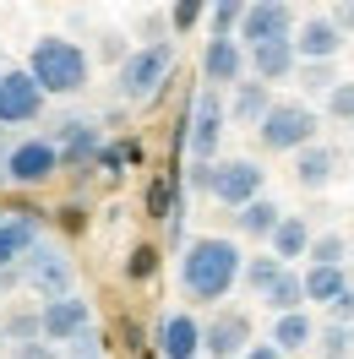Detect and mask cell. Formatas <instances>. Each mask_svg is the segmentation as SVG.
<instances>
[{
	"label": "cell",
	"instance_id": "1",
	"mask_svg": "<svg viewBox=\"0 0 354 359\" xmlns=\"http://www.w3.org/2000/svg\"><path fill=\"white\" fill-rule=\"evenodd\" d=\"M240 267H245V250L229 234H197L180 250V294L191 305H223L240 283Z\"/></svg>",
	"mask_w": 354,
	"mask_h": 359
},
{
	"label": "cell",
	"instance_id": "2",
	"mask_svg": "<svg viewBox=\"0 0 354 359\" xmlns=\"http://www.w3.org/2000/svg\"><path fill=\"white\" fill-rule=\"evenodd\" d=\"M27 76L39 82L44 98H77V93L88 88V76H93V60H88L82 44H71L60 33H44L39 44L27 49Z\"/></svg>",
	"mask_w": 354,
	"mask_h": 359
},
{
	"label": "cell",
	"instance_id": "3",
	"mask_svg": "<svg viewBox=\"0 0 354 359\" xmlns=\"http://www.w3.org/2000/svg\"><path fill=\"white\" fill-rule=\"evenodd\" d=\"M322 131V114L310 109L306 98H273V109L262 114V126H256V142H262V153H300L310 147Z\"/></svg>",
	"mask_w": 354,
	"mask_h": 359
},
{
	"label": "cell",
	"instance_id": "4",
	"mask_svg": "<svg viewBox=\"0 0 354 359\" xmlns=\"http://www.w3.org/2000/svg\"><path fill=\"white\" fill-rule=\"evenodd\" d=\"M169 71H175V44H169V39L142 44V49H131V55L120 60V93H126L131 104H148V98L169 82Z\"/></svg>",
	"mask_w": 354,
	"mask_h": 359
},
{
	"label": "cell",
	"instance_id": "5",
	"mask_svg": "<svg viewBox=\"0 0 354 359\" xmlns=\"http://www.w3.org/2000/svg\"><path fill=\"white\" fill-rule=\"evenodd\" d=\"M17 278H22V289H33L39 299H66L77 294V267H71V256L60 245H33L17 262Z\"/></svg>",
	"mask_w": 354,
	"mask_h": 359
},
{
	"label": "cell",
	"instance_id": "6",
	"mask_svg": "<svg viewBox=\"0 0 354 359\" xmlns=\"http://www.w3.org/2000/svg\"><path fill=\"white\" fill-rule=\"evenodd\" d=\"M262 185H267V169L256 158H223V163H213L207 196L218 207H229V212H240V207H251L256 196H267Z\"/></svg>",
	"mask_w": 354,
	"mask_h": 359
},
{
	"label": "cell",
	"instance_id": "7",
	"mask_svg": "<svg viewBox=\"0 0 354 359\" xmlns=\"http://www.w3.org/2000/svg\"><path fill=\"white\" fill-rule=\"evenodd\" d=\"M223 126H229L223 93H218V88H202V93H197V104H191V126H185V147H191V163H218Z\"/></svg>",
	"mask_w": 354,
	"mask_h": 359
},
{
	"label": "cell",
	"instance_id": "8",
	"mask_svg": "<svg viewBox=\"0 0 354 359\" xmlns=\"http://www.w3.org/2000/svg\"><path fill=\"white\" fill-rule=\"evenodd\" d=\"M55 175H60V153L44 136L11 142V153L0 158V180H11V185H49Z\"/></svg>",
	"mask_w": 354,
	"mask_h": 359
},
{
	"label": "cell",
	"instance_id": "9",
	"mask_svg": "<svg viewBox=\"0 0 354 359\" xmlns=\"http://www.w3.org/2000/svg\"><path fill=\"white\" fill-rule=\"evenodd\" d=\"M251 343H256V327L235 305H223V311H213L202 321V359H240Z\"/></svg>",
	"mask_w": 354,
	"mask_h": 359
},
{
	"label": "cell",
	"instance_id": "10",
	"mask_svg": "<svg viewBox=\"0 0 354 359\" xmlns=\"http://www.w3.org/2000/svg\"><path fill=\"white\" fill-rule=\"evenodd\" d=\"M44 93L39 82L27 76V66H6L0 71V131H11V126H33L39 114H44Z\"/></svg>",
	"mask_w": 354,
	"mask_h": 359
},
{
	"label": "cell",
	"instance_id": "11",
	"mask_svg": "<svg viewBox=\"0 0 354 359\" xmlns=\"http://www.w3.org/2000/svg\"><path fill=\"white\" fill-rule=\"evenodd\" d=\"M240 49H256V44H278V39H294V6L289 0H251L240 17Z\"/></svg>",
	"mask_w": 354,
	"mask_h": 359
},
{
	"label": "cell",
	"instance_id": "12",
	"mask_svg": "<svg viewBox=\"0 0 354 359\" xmlns=\"http://www.w3.org/2000/svg\"><path fill=\"white\" fill-rule=\"evenodd\" d=\"M39 327H44V343H77L82 332H93V305L82 294H66V299H44L39 305Z\"/></svg>",
	"mask_w": 354,
	"mask_h": 359
},
{
	"label": "cell",
	"instance_id": "13",
	"mask_svg": "<svg viewBox=\"0 0 354 359\" xmlns=\"http://www.w3.org/2000/svg\"><path fill=\"white\" fill-rule=\"evenodd\" d=\"M158 359H202V316L197 311L158 316Z\"/></svg>",
	"mask_w": 354,
	"mask_h": 359
},
{
	"label": "cell",
	"instance_id": "14",
	"mask_svg": "<svg viewBox=\"0 0 354 359\" xmlns=\"http://www.w3.org/2000/svg\"><path fill=\"white\" fill-rule=\"evenodd\" d=\"M338 55H343V33H338L327 17L294 22V60H300V66H332Z\"/></svg>",
	"mask_w": 354,
	"mask_h": 359
},
{
	"label": "cell",
	"instance_id": "15",
	"mask_svg": "<svg viewBox=\"0 0 354 359\" xmlns=\"http://www.w3.org/2000/svg\"><path fill=\"white\" fill-rule=\"evenodd\" d=\"M202 76H207V88H240L245 82V49L240 39H207L202 49Z\"/></svg>",
	"mask_w": 354,
	"mask_h": 359
},
{
	"label": "cell",
	"instance_id": "16",
	"mask_svg": "<svg viewBox=\"0 0 354 359\" xmlns=\"http://www.w3.org/2000/svg\"><path fill=\"white\" fill-rule=\"evenodd\" d=\"M338 169H343V158H338V147H327V142H310V147L294 153V185H300V191H327L332 180H338Z\"/></svg>",
	"mask_w": 354,
	"mask_h": 359
},
{
	"label": "cell",
	"instance_id": "17",
	"mask_svg": "<svg viewBox=\"0 0 354 359\" xmlns=\"http://www.w3.org/2000/svg\"><path fill=\"white\" fill-rule=\"evenodd\" d=\"M294 39H278V44H256V49H245V71L256 76V82H284V76H294Z\"/></svg>",
	"mask_w": 354,
	"mask_h": 359
},
{
	"label": "cell",
	"instance_id": "18",
	"mask_svg": "<svg viewBox=\"0 0 354 359\" xmlns=\"http://www.w3.org/2000/svg\"><path fill=\"white\" fill-rule=\"evenodd\" d=\"M33 245H39V218L33 212H6L0 218V272H11Z\"/></svg>",
	"mask_w": 354,
	"mask_h": 359
},
{
	"label": "cell",
	"instance_id": "19",
	"mask_svg": "<svg viewBox=\"0 0 354 359\" xmlns=\"http://www.w3.org/2000/svg\"><path fill=\"white\" fill-rule=\"evenodd\" d=\"M310 240H316V234H310V224L306 218H278V229H273V240H267V256H278V262H306V250H310Z\"/></svg>",
	"mask_w": 354,
	"mask_h": 359
},
{
	"label": "cell",
	"instance_id": "20",
	"mask_svg": "<svg viewBox=\"0 0 354 359\" xmlns=\"http://www.w3.org/2000/svg\"><path fill=\"white\" fill-rule=\"evenodd\" d=\"M278 354H306L310 343H316V321H310L306 311H294V316H273V337H267Z\"/></svg>",
	"mask_w": 354,
	"mask_h": 359
},
{
	"label": "cell",
	"instance_id": "21",
	"mask_svg": "<svg viewBox=\"0 0 354 359\" xmlns=\"http://www.w3.org/2000/svg\"><path fill=\"white\" fill-rule=\"evenodd\" d=\"M223 109H229V120H240V126H262V114L273 109V88H262L256 76H245Z\"/></svg>",
	"mask_w": 354,
	"mask_h": 359
},
{
	"label": "cell",
	"instance_id": "22",
	"mask_svg": "<svg viewBox=\"0 0 354 359\" xmlns=\"http://www.w3.org/2000/svg\"><path fill=\"white\" fill-rule=\"evenodd\" d=\"M278 218H284V207L273 202V196H256L251 207H240V212H235V234H240V240H273Z\"/></svg>",
	"mask_w": 354,
	"mask_h": 359
},
{
	"label": "cell",
	"instance_id": "23",
	"mask_svg": "<svg viewBox=\"0 0 354 359\" xmlns=\"http://www.w3.org/2000/svg\"><path fill=\"white\" fill-rule=\"evenodd\" d=\"M55 153L66 158V163H93V158L104 153V142H98V126H88V120H71V126H60V142H55Z\"/></svg>",
	"mask_w": 354,
	"mask_h": 359
},
{
	"label": "cell",
	"instance_id": "24",
	"mask_svg": "<svg viewBox=\"0 0 354 359\" xmlns=\"http://www.w3.org/2000/svg\"><path fill=\"white\" fill-rule=\"evenodd\" d=\"M300 283H306V305H332L338 294L349 289V272L343 267H306Z\"/></svg>",
	"mask_w": 354,
	"mask_h": 359
},
{
	"label": "cell",
	"instance_id": "25",
	"mask_svg": "<svg viewBox=\"0 0 354 359\" xmlns=\"http://www.w3.org/2000/svg\"><path fill=\"white\" fill-rule=\"evenodd\" d=\"M262 305H267L273 316H294V311H306V283H300V272L284 267V272H278V283L262 294Z\"/></svg>",
	"mask_w": 354,
	"mask_h": 359
},
{
	"label": "cell",
	"instance_id": "26",
	"mask_svg": "<svg viewBox=\"0 0 354 359\" xmlns=\"http://www.w3.org/2000/svg\"><path fill=\"white\" fill-rule=\"evenodd\" d=\"M278 272H284V262H278V256H267V250H256V256H245L240 283H245L251 294H256V299H262V294L273 289V283H278Z\"/></svg>",
	"mask_w": 354,
	"mask_h": 359
},
{
	"label": "cell",
	"instance_id": "27",
	"mask_svg": "<svg viewBox=\"0 0 354 359\" xmlns=\"http://www.w3.org/2000/svg\"><path fill=\"white\" fill-rule=\"evenodd\" d=\"M0 332H6V343H17V348H22V343H44L39 311H22V305H17V311H11L6 321H0Z\"/></svg>",
	"mask_w": 354,
	"mask_h": 359
},
{
	"label": "cell",
	"instance_id": "28",
	"mask_svg": "<svg viewBox=\"0 0 354 359\" xmlns=\"http://www.w3.org/2000/svg\"><path fill=\"white\" fill-rule=\"evenodd\" d=\"M343 256H349V240L343 234H316L306 250V267H343Z\"/></svg>",
	"mask_w": 354,
	"mask_h": 359
},
{
	"label": "cell",
	"instance_id": "29",
	"mask_svg": "<svg viewBox=\"0 0 354 359\" xmlns=\"http://www.w3.org/2000/svg\"><path fill=\"white\" fill-rule=\"evenodd\" d=\"M310 354L316 359H349L354 348H349V327H316V343H310Z\"/></svg>",
	"mask_w": 354,
	"mask_h": 359
},
{
	"label": "cell",
	"instance_id": "30",
	"mask_svg": "<svg viewBox=\"0 0 354 359\" xmlns=\"http://www.w3.org/2000/svg\"><path fill=\"white\" fill-rule=\"evenodd\" d=\"M240 17H245L240 0H218V6L207 11V22H213V39H235V33H240Z\"/></svg>",
	"mask_w": 354,
	"mask_h": 359
},
{
	"label": "cell",
	"instance_id": "31",
	"mask_svg": "<svg viewBox=\"0 0 354 359\" xmlns=\"http://www.w3.org/2000/svg\"><path fill=\"white\" fill-rule=\"evenodd\" d=\"M294 71H300V88L316 93V98H327V93L343 82V76H338V66H294Z\"/></svg>",
	"mask_w": 354,
	"mask_h": 359
},
{
	"label": "cell",
	"instance_id": "32",
	"mask_svg": "<svg viewBox=\"0 0 354 359\" xmlns=\"http://www.w3.org/2000/svg\"><path fill=\"white\" fill-rule=\"evenodd\" d=\"M327 120H338V126H354V82H338V88L327 93Z\"/></svg>",
	"mask_w": 354,
	"mask_h": 359
},
{
	"label": "cell",
	"instance_id": "33",
	"mask_svg": "<svg viewBox=\"0 0 354 359\" xmlns=\"http://www.w3.org/2000/svg\"><path fill=\"white\" fill-rule=\"evenodd\" d=\"M136 278V283H148V278H158V250L153 245H136L131 250V267H126Z\"/></svg>",
	"mask_w": 354,
	"mask_h": 359
},
{
	"label": "cell",
	"instance_id": "34",
	"mask_svg": "<svg viewBox=\"0 0 354 359\" xmlns=\"http://www.w3.org/2000/svg\"><path fill=\"white\" fill-rule=\"evenodd\" d=\"M327 321H332V327H354V283L327 305Z\"/></svg>",
	"mask_w": 354,
	"mask_h": 359
},
{
	"label": "cell",
	"instance_id": "35",
	"mask_svg": "<svg viewBox=\"0 0 354 359\" xmlns=\"http://www.w3.org/2000/svg\"><path fill=\"white\" fill-rule=\"evenodd\" d=\"M66 359H104V343H98L93 332H82L77 343H66Z\"/></svg>",
	"mask_w": 354,
	"mask_h": 359
},
{
	"label": "cell",
	"instance_id": "36",
	"mask_svg": "<svg viewBox=\"0 0 354 359\" xmlns=\"http://www.w3.org/2000/svg\"><path fill=\"white\" fill-rule=\"evenodd\" d=\"M202 17H207V6H202V0H185V6H175V27H197Z\"/></svg>",
	"mask_w": 354,
	"mask_h": 359
},
{
	"label": "cell",
	"instance_id": "37",
	"mask_svg": "<svg viewBox=\"0 0 354 359\" xmlns=\"http://www.w3.org/2000/svg\"><path fill=\"white\" fill-rule=\"evenodd\" d=\"M327 22L338 27L343 39H349V33H354V0H349V6H332V11H327Z\"/></svg>",
	"mask_w": 354,
	"mask_h": 359
},
{
	"label": "cell",
	"instance_id": "38",
	"mask_svg": "<svg viewBox=\"0 0 354 359\" xmlns=\"http://www.w3.org/2000/svg\"><path fill=\"white\" fill-rule=\"evenodd\" d=\"M11 359H55L49 343H22V348H11Z\"/></svg>",
	"mask_w": 354,
	"mask_h": 359
},
{
	"label": "cell",
	"instance_id": "39",
	"mask_svg": "<svg viewBox=\"0 0 354 359\" xmlns=\"http://www.w3.org/2000/svg\"><path fill=\"white\" fill-rule=\"evenodd\" d=\"M240 359H284V354H278V348H273V343H251V348H245Z\"/></svg>",
	"mask_w": 354,
	"mask_h": 359
},
{
	"label": "cell",
	"instance_id": "40",
	"mask_svg": "<svg viewBox=\"0 0 354 359\" xmlns=\"http://www.w3.org/2000/svg\"><path fill=\"white\" fill-rule=\"evenodd\" d=\"M207 180H213V163H191V185L197 191H207Z\"/></svg>",
	"mask_w": 354,
	"mask_h": 359
},
{
	"label": "cell",
	"instance_id": "41",
	"mask_svg": "<svg viewBox=\"0 0 354 359\" xmlns=\"http://www.w3.org/2000/svg\"><path fill=\"white\" fill-rule=\"evenodd\" d=\"M6 153H11V142H6V131H0V158H6Z\"/></svg>",
	"mask_w": 354,
	"mask_h": 359
},
{
	"label": "cell",
	"instance_id": "42",
	"mask_svg": "<svg viewBox=\"0 0 354 359\" xmlns=\"http://www.w3.org/2000/svg\"><path fill=\"white\" fill-rule=\"evenodd\" d=\"M349 348H354V327H349Z\"/></svg>",
	"mask_w": 354,
	"mask_h": 359
},
{
	"label": "cell",
	"instance_id": "43",
	"mask_svg": "<svg viewBox=\"0 0 354 359\" xmlns=\"http://www.w3.org/2000/svg\"><path fill=\"white\" fill-rule=\"evenodd\" d=\"M0 348H6V332H0Z\"/></svg>",
	"mask_w": 354,
	"mask_h": 359
},
{
	"label": "cell",
	"instance_id": "44",
	"mask_svg": "<svg viewBox=\"0 0 354 359\" xmlns=\"http://www.w3.org/2000/svg\"><path fill=\"white\" fill-rule=\"evenodd\" d=\"M0 71H6V55H0Z\"/></svg>",
	"mask_w": 354,
	"mask_h": 359
},
{
	"label": "cell",
	"instance_id": "45",
	"mask_svg": "<svg viewBox=\"0 0 354 359\" xmlns=\"http://www.w3.org/2000/svg\"><path fill=\"white\" fill-rule=\"evenodd\" d=\"M0 185H6V180H0Z\"/></svg>",
	"mask_w": 354,
	"mask_h": 359
}]
</instances>
